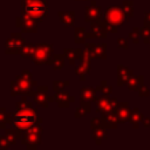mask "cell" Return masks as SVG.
Listing matches in <instances>:
<instances>
[{
  "label": "cell",
  "instance_id": "1",
  "mask_svg": "<svg viewBox=\"0 0 150 150\" xmlns=\"http://www.w3.org/2000/svg\"><path fill=\"white\" fill-rule=\"evenodd\" d=\"M41 122L42 118L36 116V110L32 107V103L26 97H22L16 103V111L12 115V125L22 134L34 124Z\"/></svg>",
  "mask_w": 150,
  "mask_h": 150
},
{
  "label": "cell",
  "instance_id": "2",
  "mask_svg": "<svg viewBox=\"0 0 150 150\" xmlns=\"http://www.w3.org/2000/svg\"><path fill=\"white\" fill-rule=\"evenodd\" d=\"M35 87H38V84L36 81L33 80L32 73L25 69L15 80L11 81V96L27 95L33 97L36 93V90H34Z\"/></svg>",
  "mask_w": 150,
  "mask_h": 150
},
{
  "label": "cell",
  "instance_id": "3",
  "mask_svg": "<svg viewBox=\"0 0 150 150\" xmlns=\"http://www.w3.org/2000/svg\"><path fill=\"white\" fill-rule=\"evenodd\" d=\"M21 13L36 22H41L48 15V2L46 0H21Z\"/></svg>",
  "mask_w": 150,
  "mask_h": 150
},
{
  "label": "cell",
  "instance_id": "4",
  "mask_svg": "<svg viewBox=\"0 0 150 150\" xmlns=\"http://www.w3.org/2000/svg\"><path fill=\"white\" fill-rule=\"evenodd\" d=\"M41 134H42L41 123H36L32 128L22 132V136L20 138L21 143L27 149H36L38 145L41 144Z\"/></svg>",
  "mask_w": 150,
  "mask_h": 150
},
{
  "label": "cell",
  "instance_id": "5",
  "mask_svg": "<svg viewBox=\"0 0 150 150\" xmlns=\"http://www.w3.org/2000/svg\"><path fill=\"white\" fill-rule=\"evenodd\" d=\"M53 46L49 43H36L33 54V62L35 64H52L53 62Z\"/></svg>",
  "mask_w": 150,
  "mask_h": 150
},
{
  "label": "cell",
  "instance_id": "6",
  "mask_svg": "<svg viewBox=\"0 0 150 150\" xmlns=\"http://www.w3.org/2000/svg\"><path fill=\"white\" fill-rule=\"evenodd\" d=\"M101 20L105 21V22H110L115 26H120V25L124 23L128 19H127V15H125L122 7H120V6H109L104 11Z\"/></svg>",
  "mask_w": 150,
  "mask_h": 150
},
{
  "label": "cell",
  "instance_id": "7",
  "mask_svg": "<svg viewBox=\"0 0 150 150\" xmlns=\"http://www.w3.org/2000/svg\"><path fill=\"white\" fill-rule=\"evenodd\" d=\"M96 111L100 114H108V112H116L118 101L116 97H110V95H102L96 100Z\"/></svg>",
  "mask_w": 150,
  "mask_h": 150
},
{
  "label": "cell",
  "instance_id": "8",
  "mask_svg": "<svg viewBox=\"0 0 150 150\" xmlns=\"http://www.w3.org/2000/svg\"><path fill=\"white\" fill-rule=\"evenodd\" d=\"M25 43L26 42L21 33L13 32L5 42V53L6 54H20V50Z\"/></svg>",
  "mask_w": 150,
  "mask_h": 150
},
{
  "label": "cell",
  "instance_id": "9",
  "mask_svg": "<svg viewBox=\"0 0 150 150\" xmlns=\"http://www.w3.org/2000/svg\"><path fill=\"white\" fill-rule=\"evenodd\" d=\"M84 20L87 22H95L101 20L103 13H102V8L96 4V1H91L89 6H86L84 8Z\"/></svg>",
  "mask_w": 150,
  "mask_h": 150
},
{
  "label": "cell",
  "instance_id": "10",
  "mask_svg": "<svg viewBox=\"0 0 150 150\" xmlns=\"http://www.w3.org/2000/svg\"><path fill=\"white\" fill-rule=\"evenodd\" d=\"M47 91H48V87L47 86H38L36 87V93L33 96L34 103H36L38 105H41V107L47 108L48 107V103H50V102H53L55 100L54 97L48 96Z\"/></svg>",
  "mask_w": 150,
  "mask_h": 150
},
{
  "label": "cell",
  "instance_id": "11",
  "mask_svg": "<svg viewBox=\"0 0 150 150\" xmlns=\"http://www.w3.org/2000/svg\"><path fill=\"white\" fill-rule=\"evenodd\" d=\"M86 50L89 52L91 57L95 59H107V45L105 43H86Z\"/></svg>",
  "mask_w": 150,
  "mask_h": 150
},
{
  "label": "cell",
  "instance_id": "12",
  "mask_svg": "<svg viewBox=\"0 0 150 150\" xmlns=\"http://www.w3.org/2000/svg\"><path fill=\"white\" fill-rule=\"evenodd\" d=\"M16 26L21 28L23 32L35 33L38 30V22L28 16H18L16 18Z\"/></svg>",
  "mask_w": 150,
  "mask_h": 150
},
{
  "label": "cell",
  "instance_id": "13",
  "mask_svg": "<svg viewBox=\"0 0 150 150\" xmlns=\"http://www.w3.org/2000/svg\"><path fill=\"white\" fill-rule=\"evenodd\" d=\"M132 73H134L132 69H130L128 67H124L122 64H118L117 66V84L120 87L127 86L128 81L132 76Z\"/></svg>",
  "mask_w": 150,
  "mask_h": 150
},
{
  "label": "cell",
  "instance_id": "14",
  "mask_svg": "<svg viewBox=\"0 0 150 150\" xmlns=\"http://www.w3.org/2000/svg\"><path fill=\"white\" fill-rule=\"evenodd\" d=\"M107 33L108 30L104 28V26L102 25L101 20L91 22L90 25V30L88 32V38H101L104 39L107 38Z\"/></svg>",
  "mask_w": 150,
  "mask_h": 150
},
{
  "label": "cell",
  "instance_id": "15",
  "mask_svg": "<svg viewBox=\"0 0 150 150\" xmlns=\"http://www.w3.org/2000/svg\"><path fill=\"white\" fill-rule=\"evenodd\" d=\"M54 98L57 103V105L60 108H64V107H69L71 102L75 101L74 97H71L69 95V93L64 91L63 89L62 90H59V91H55V95H54Z\"/></svg>",
  "mask_w": 150,
  "mask_h": 150
},
{
  "label": "cell",
  "instance_id": "16",
  "mask_svg": "<svg viewBox=\"0 0 150 150\" xmlns=\"http://www.w3.org/2000/svg\"><path fill=\"white\" fill-rule=\"evenodd\" d=\"M116 114H117V116H118L121 123L129 122L130 114H131V109H130L128 102H120L118 105H117V109H116Z\"/></svg>",
  "mask_w": 150,
  "mask_h": 150
},
{
  "label": "cell",
  "instance_id": "17",
  "mask_svg": "<svg viewBox=\"0 0 150 150\" xmlns=\"http://www.w3.org/2000/svg\"><path fill=\"white\" fill-rule=\"evenodd\" d=\"M101 118H102L103 127H105L107 129H109V128L115 129V128H117L118 123H121L120 122V118H118V116H117V114L115 111L108 112V114H102V117Z\"/></svg>",
  "mask_w": 150,
  "mask_h": 150
},
{
  "label": "cell",
  "instance_id": "18",
  "mask_svg": "<svg viewBox=\"0 0 150 150\" xmlns=\"http://www.w3.org/2000/svg\"><path fill=\"white\" fill-rule=\"evenodd\" d=\"M89 71H90V60L82 59L81 63L75 67V73L79 75L81 81H83L86 79V76L89 74Z\"/></svg>",
  "mask_w": 150,
  "mask_h": 150
},
{
  "label": "cell",
  "instance_id": "19",
  "mask_svg": "<svg viewBox=\"0 0 150 150\" xmlns=\"http://www.w3.org/2000/svg\"><path fill=\"white\" fill-rule=\"evenodd\" d=\"M96 88H91V87H82L80 90V98L81 100H86L89 101L90 103L96 102L97 96H96Z\"/></svg>",
  "mask_w": 150,
  "mask_h": 150
},
{
  "label": "cell",
  "instance_id": "20",
  "mask_svg": "<svg viewBox=\"0 0 150 150\" xmlns=\"http://www.w3.org/2000/svg\"><path fill=\"white\" fill-rule=\"evenodd\" d=\"M144 120V115L141 112V110L137 107H134L131 109V114H130V118H129V123L132 124L134 128H138L139 124L143 122Z\"/></svg>",
  "mask_w": 150,
  "mask_h": 150
},
{
  "label": "cell",
  "instance_id": "21",
  "mask_svg": "<svg viewBox=\"0 0 150 150\" xmlns=\"http://www.w3.org/2000/svg\"><path fill=\"white\" fill-rule=\"evenodd\" d=\"M63 54L66 56V59L68 60V62L70 64H75V61L81 59V55H82V50L80 48H76V49H71V48H66L63 50Z\"/></svg>",
  "mask_w": 150,
  "mask_h": 150
},
{
  "label": "cell",
  "instance_id": "22",
  "mask_svg": "<svg viewBox=\"0 0 150 150\" xmlns=\"http://www.w3.org/2000/svg\"><path fill=\"white\" fill-rule=\"evenodd\" d=\"M91 138L95 141V143L97 145H100L102 143V141L107 138V128L102 125L100 128L91 129Z\"/></svg>",
  "mask_w": 150,
  "mask_h": 150
},
{
  "label": "cell",
  "instance_id": "23",
  "mask_svg": "<svg viewBox=\"0 0 150 150\" xmlns=\"http://www.w3.org/2000/svg\"><path fill=\"white\" fill-rule=\"evenodd\" d=\"M4 135H5V137L7 138V141H8L12 145L15 144L16 141H18L19 138H21V136H22V134H21L18 129H15L14 127H13V128H7Z\"/></svg>",
  "mask_w": 150,
  "mask_h": 150
},
{
  "label": "cell",
  "instance_id": "24",
  "mask_svg": "<svg viewBox=\"0 0 150 150\" xmlns=\"http://www.w3.org/2000/svg\"><path fill=\"white\" fill-rule=\"evenodd\" d=\"M144 84V76L143 75H137V76H131L130 80L127 83L128 89L130 90H138L139 87Z\"/></svg>",
  "mask_w": 150,
  "mask_h": 150
},
{
  "label": "cell",
  "instance_id": "25",
  "mask_svg": "<svg viewBox=\"0 0 150 150\" xmlns=\"http://www.w3.org/2000/svg\"><path fill=\"white\" fill-rule=\"evenodd\" d=\"M59 18L60 21L64 26H73L74 20H75V13L74 12H59Z\"/></svg>",
  "mask_w": 150,
  "mask_h": 150
},
{
  "label": "cell",
  "instance_id": "26",
  "mask_svg": "<svg viewBox=\"0 0 150 150\" xmlns=\"http://www.w3.org/2000/svg\"><path fill=\"white\" fill-rule=\"evenodd\" d=\"M35 45L36 43H25L20 50V56L25 59H32L35 50Z\"/></svg>",
  "mask_w": 150,
  "mask_h": 150
},
{
  "label": "cell",
  "instance_id": "27",
  "mask_svg": "<svg viewBox=\"0 0 150 150\" xmlns=\"http://www.w3.org/2000/svg\"><path fill=\"white\" fill-rule=\"evenodd\" d=\"M87 38H88V33L83 27H76L74 29V41L76 43H84Z\"/></svg>",
  "mask_w": 150,
  "mask_h": 150
},
{
  "label": "cell",
  "instance_id": "28",
  "mask_svg": "<svg viewBox=\"0 0 150 150\" xmlns=\"http://www.w3.org/2000/svg\"><path fill=\"white\" fill-rule=\"evenodd\" d=\"M64 59H66L64 54H54L53 55V62H52L53 68L55 70L62 69L63 68V64H64Z\"/></svg>",
  "mask_w": 150,
  "mask_h": 150
},
{
  "label": "cell",
  "instance_id": "29",
  "mask_svg": "<svg viewBox=\"0 0 150 150\" xmlns=\"http://www.w3.org/2000/svg\"><path fill=\"white\" fill-rule=\"evenodd\" d=\"M0 127H1V129H5V125H6V123H12V115H9V114H7L6 112V109L2 107V108H0Z\"/></svg>",
  "mask_w": 150,
  "mask_h": 150
},
{
  "label": "cell",
  "instance_id": "30",
  "mask_svg": "<svg viewBox=\"0 0 150 150\" xmlns=\"http://www.w3.org/2000/svg\"><path fill=\"white\" fill-rule=\"evenodd\" d=\"M122 8L127 15V19H130L134 16V1H131V0L124 1L122 4Z\"/></svg>",
  "mask_w": 150,
  "mask_h": 150
},
{
  "label": "cell",
  "instance_id": "31",
  "mask_svg": "<svg viewBox=\"0 0 150 150\" xmlns=\"http://www.w3.org/2000/svg\"><path fill=\"white\" fill-rule=\"evenodd\" d=\"M141 35L143 38V42L149 45V42H150V22L144 21V25L141 28Z\"/></svg>",
  "mask_w": 150,
  "mask_h": 150
},
{
  "label": "cell",
  "instance_id": "32",
  "mask_svg": "<svg viewBox=\"0 0 150 150\" xmlns=\"http://www.w3.org/2000/svg\"><path fill=\"white\" fill-rule=\"evenodd\" d=\"M96 90L100 91V93L103 94V95H110V94L112 93V88H111L109 84H107V81H105V80L102 81V83L96 87Z\"/></svg>",
  "mask_w": 150,
  "mask_h": 150
},
{
  "label": "cell",
  "instance_id": "33",
  "mask_svg": "<svg viewBox=\"0 0 150 150\" xmlns=\"http://www.w3.org/2000/svg\"><path fill=\"white\" fill-rule=\"evenodd\" d=\"M129 38L132 40L134 43H138L139 42V38H142V35H141V28L139 27H134L132 30L129 33Z\"/></svg>",
  "mask_w": 150,
  "mask_h": 150
},
{
  "label": "cell",
  "instance_id": "34",
  "mask_svg": "<svg viewBox=\"0 0 150 150\" xmlns=\"http://www.w3.org/2000/svg\"><path fill=\"white\" fill-rule=\"evenodd\" d=\"M69 81L67 80V81H60V80H56V81H54L53 82V89H54V91H59V90H62L64 87H67V86H69Z\"/></svg>",
  "mask_w": 150,
  "mask_h": 150
},
{
  "label": "cell",
  "instance_id": "35",
  "mask_svg": "<svg viewBox=\"0 0 150 150\" xmlns=\"http://www.w3.org/2000/svg\"><path fill=\"white\" fill-rule=\"evenodd\" d=\"M88 114V111H87V109L83 107V105H79L77 108H76V111H75V114H74V116L76 117V118H81V117H84L86 115Z\"/></svg>",
  "mask_w": 150,
  "mask_h": 150
},
{
  "label": "cell",
  "instance_id": "36",
  "mask_svg": "<svg viewBox=\"0 0 150 150\" xmlns=\"http://www.w3.org/2000/svg\"><path fill=\"white\" fill-rule=\"evenodd\" d=\"M101 22H102V25L104 26V28H105L108 32H111V33H116V32H117V26H115V25H112V23H110V22L102 21V20H101Z\"/></svg>",
  "mask_w": 150,
  "mask_h": 150
},
{
  "label": "cell",
  "instance_id": "37",
  "mask_svg": "<svg viewBox=\"0 0 150 150\" xmlns=\"http://www.w3.org/2000/svg\"><path fill=\"white\" fill-rule=\"evenodd\" d=\"M11 145H12V144L7 141V138L5 137V135H1V136H0V148H1L2 150H6V149H8Z\"/></svg>",
  "mask_w": 150,
  "mask_h": 150
},
{
  "label": "cell",
  "instance_id": "38",
  "mask_svg": "<svg viewBox=\"0 0 150 150\" xmlns=\"http://www.w3.org/2000/svg\"><path fill=\"white\" fill-rule=\"evenodd\" d=\"M138 91V95H139V97H146V96H149V94H150V91H149V88L146 87V86H142V87H139V89L137 90Z\"/></svg>",
  "mask_w": 150,
  "mask_h": 150
},
{
  "label": "cell",
  "instance_id": "39",
  "mask_svg": "<svg viewBox=\"0 0 150 150\" xmlns=\"http://www.w3.org/2000/svg\"><path fill=\"white\" fill-rule=\"evenodd\" d=\"M103 124H102V118H98V117H95V118H93L91 121H90V127H91V129H96V128H100V127H102Z\"/></svg>",
  "mask_w": 150,
  "mask_h": 150
},
{
  "label": "cell",
  "instance_id": "40",
  "mask_svg": "<svg viewBox=\"0 0 150 150\" xmlns=\"http://www.w3.org/2000/svg\"><path fill=\"white\" fill-rule=\"evenodd\" d=\"M117 47L121 49H128V40L125 38H118L117 39Z\"/></svg>",
  "mask_w": 150,
  "mask_h": 150
},
{
  "label": "cell",
  "instance_id": "41",
  "mask_svg": "<svg viewBox=\"0 0 150 150\" xmlns=\"http://www.w3.org/2000/svg\"><path fill=\"white\" fill-rule=\"evenodd\" d=\"M142 123H143V125H144L145 128H148V127L150 125V118H149V117H144V120H143Z\"/></svg>",
  "mask_w": 150,
  "mask_h": 150
},
{
  "label": "cell",
  "instance_id": "42",
  "mask_svg": "<svg viewBox=\"0 0 150 150\" xmlns=\"http://www.w3.org/2000/svg\"><path fill=\"white\" fill-rule=\"evenodd\" d=\"M144 21L145 22H150V12H145L144 13Z\"/></svg>",
  "mask_w": 150,
  "mask_h": 150
},
{
  "label": "cell",
  "instance_id": "43",
  "mask_svg": "<svg viewBox=\"0 0 150 150\" xmlns=\"http://www.w3.org/2000/svg\"><path fill=\"white\" fill-rule=\"evenodd\" d=\"M76 1H88V0H76Z\"/></svg>",
  "mask_w": 150,
  "mask_h": 150
},
{
  "label": "cell",
  "instance_id": "44",
  "mask_svg": "<svg viewBox=\"0 0 150 150\" xmlns=\"http://www.w3.org/2000/svg\"><path fill=\"white\" fill-rule=\"evenodd\" d=\"M149 48H150V42H149Z\"/></svg>",
  "mask_w": 150,
  "mask_h": 150
}]
</instances>
